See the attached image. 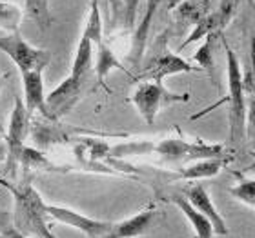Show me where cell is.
Masks as SVG:
<instances>
[{"instance_id": "obj_1", "label": "cell", "mask_w": 255, "mask_h": 238, "mask_svg": "<svg viewBox=\"0 0 255 238\" xmlns=\"http://www.w3.org/2000/svg\"><path fill=\"white\" fill-rule=\"evenodd\" d=\"M0 185L13 195L15 207H13L11 222L18 231L35 238H57L49 229L48 204L42 200L38 191L27 180L20 184H11L7 180L0 178Z\"/></svg>"}, {"instance_id": "obj_2", "label": "cell", "mask_w": 255, "mask_h": 238, "mask_svg": "<svg viewBox=\"0 0 255 238\" xmlns=\"http://www.w3.org/2000/svg\"><path fill=\"white\" fill-rule=\"evenodd\" d=\"M224 51H226V73H228V124H230V144L235 148H241L246 137V91H245V77L237 55L226 38L221 35Z\"/></svg>"}, {"instance_id": "obj_3", "label": "cell", "mask_w": 255, "mask_h": 238, "mask_svg": "<svg viewBox=\"0 0 255 238\" xmlns=\"http://www.w3.org/2000/svg\"><path fill=\"white\" fill-rule=\"evenodd\" d=\"M129 102L135 106L144 122L148 126H153L155 118L162 109L173 106V104L190 102V93H173L162 82L144 80L135 87V91L129 96Z\"/></svg>"}, {"instance_id": "obj_4", "label": "cell", "mask_w": 255, "mask_h": 238, "mask_svg": "<svg viewBox=\"0 0 255 238\" xmlns=\"http://www.w3.org/2000/svg\"><path fill=\"white\" fill-rule=\"evenodd\" d=\"M224 151L223 144H204L202 140L186 142L182 138H164L159 142H149L148 153L159 155L164 162L184 164L202 159H219Z\"/></svg>"}, {"instance_id": "obj_5", "label": "cell", "mask_w": 255, "mask_h": 238, "mask_svg": "<svg viewBox=\"0 0 255 238\" xmlns=\"http://www.w3.org/2000/svg\"><path fill=\"white\" fill-rule=\"evenodd\" d=\"M29 126H31V115L27 113L20 96H16L4 140L5 149H7L5 169H7V175L13 176V178H16V173H18V167H20V159L24 149H26V138L27 133H29Z\"/></svg>"}, {"instance_id": "obj_6", "label": "cell", "mask_w": 255, "mask_h": 238, "mask_svg": "<svg viewBox=\"0 0 255 238\" xmlns=\"http://www.w3.org/2000/svg\"><path fill=\"white\" fill-rule=\"evenodd\" d=\"M168 44V31H164L157 38L153 48V57L149 59V62L144 66L140 79L149 80V82H162L166 77L179 73H191V71H199L201 68L191 66L188 60H184L179 55L171 53L170 49L166 48Z\"/></svg>"}, {"instance_id": "obj_7", "label": "cell", "mask_w": 255, "mask_h": 238, "mask_svg": "<svg viewBox=\"0 0 255 238\" xmlns=\"http://www.w3.org/2000/svg\"><path fill=\"white\" fill-rule=\"evenodd\" d=\"M0 51L9 57L20 73L26 71H44L49 66L51 55L46 49L33 48L20 37V33H7L0 35Z\"/></svg>"}, {"instance_id": "obj_8", "label": "cell", "mask_w": 255, "mask_h": 238, "mask_svg": "<svg viewBox=\"0 0 255 238\" xmlns=\"http://www.w3.org/2000/svg\"><path fill=\"white\" fill-rule=\"evenodd\" d=\"M241 0H219V5L213 7L199 24H197L191 33L188 35V38L182 42L181 49H184L190 44L202 40L206 37H221L223 31L230 26V22L234 20L239 9Z\"/></svg>"}, {"instance_id": "obj_9", "label": "cell", "mask_w": 255, "mask_h": 238, "mask_svg": "<svg viewBox=\"0 0 255 238\" xmlns=\"http://www.w3.org/2000/svg\"><path fill=\"white\" fill-rule=\"evenodd\" d=\"M82 96V80L68 77L51 93L46 95V118L57 122L68 115Z\"/></svg>"}, {"instance_id": "obj_10", "label": "cell", "mask_w": 255, "mask_h": 238, "mask_svg": "<svg viewBox=\"0 0 255 238\" xmlns=\"http://www.w3.org/2000/svg\"><path fill=\"white\" fill-rule=\"evenodd\" d=\"M164 220V213L159 211L157 207H146L142 211H138L137 215H133L129 218H124L121 222H113L112 231L102 238H137L148 235L149 231H153L160 222Z\"/></svg>"}, {"instance_id": "obj_11", "label": "cell", "mask_w": 255, "mask_h": 238, "mask_svg": "<svg viewBox=\"0 0 255 238\" xmlns=\"http://www.w3.org/2000/svg\"><path fill=\"white\" fill-rule=\"evenodd\" d=\"M48 217L53 218L55 222H60L64 226L79 229L80 233H84L88 238H102L112 231L113 222L106 220H97V218L80 215L79 211H73L69 207L60 206H48Z\"/></svg>"}, {"instance_id": "obj_12", "label": "cell", "mask_w": 255, "mask_h": 238, "mask_svg": "<svg viewBox=\"0 0 255 238\" xmlns=\"http://www.w3.org/2000/svg\"><path fill=\"white\" fill-rule=\"evenodd\" d=\"M182 195L186 196L188 202H190L191 206L195 207L197 211L202 213L204 217L210 220L213 228V235H228V226H226V220L223 218V215L217 211V207L213 204L212 196L208 193V189L204 187L202 184H191L190 187L184 189Z\"/></svg>"}, {"instance_id": "obj_13", "label": "cell", "mask_w": 255, "mask_h": 238, "mask_svg": "<svg viewBox=\"0 0 255 238\" xmlns=\"http://www.w3.org/2000/svg\"><path fill=\"white\" fill-rule=\"evenodd\" d=\"M160 5H164V0H146L144 5V13L140 22L137 24L131 38V49H129V62L133 66H140V60L144 59V51H146V42L149 37V29L153 24L155 16L159 13Z\"/></svg>"}, {"instance_id": "obj_14", "label": "cell", "mask_w": 255, "mask_h": 238, "mask_svg": "<svg viewBox=\"0 0 255 238\" xmlns=\"http://www.w3.org/2000/svg\"><path fill=\"white\" fill-rule=\"evenodd\" d=\"M22 79V89H24V106L27 113L38 111L46 118V93H44V82H42V71H26L20 73Z\"/></svg>"}, {"instance_id": "obj_15", "label": "cell", "mask_w": 255, "mask_h": 238, "mask_svg": "<svg viewBox=\"0 0 255 238\" xmlns=\"http://www.w3.org/2000/svg\"><path fill=\"white\" fill-rule=\"evenodd\" d=\"M212 9V0H184L182 4H179L171 11L177 26V33L182 35L188 27L193 29Z\"/></svg>"}, {"instance_id": "obj_16", "label": "cell", "mask_w": 255, "mask_h": 238, "mask_svg": "<svg viewBox=\"0 0 255 238\" xmlns=\"http://www.w3.org/2000/svg\"><path fill=\"white\" fill-rule=\"evenodd\" d=\"M170 200H171V204L177 206V209L186 217V220L190 222L191 228H193L195 238H212L213 237V228H212V224H210V220L191 206L186 196L175 193V195L170 196Z\"/></svg>"}, {"instance_id": "obj_17", "label": "cell", "mask_w": 255, "mask_h": 238, "mask_svg": "<svg viewBox=\"0 0 255 238\" xmlns=\"http://www.w3.org/2000/svg\"><path fill=\"white\" fill-rule=\"evenodd\" d=\"M224 159H202L190 162L184 167H179L177 171V178L182 180H204V178H213L221 173V169L224 167Z\"/></svg>"}, {"instance_id": "obj_18", "label": "cell", "mask_w": 255, "mask_h": 238, "mask_svg": "<svg viewBox=\"0 0 255 238\" xmlns=\"http://www.w3.org/2000/svg\"><path fill=\"white\" fill-rule=\"evenodd\" d=\"M93 48H95V44L91 42L88 37L82 35L79 44H77V51H75V59L73 64H71V73H69V77L82 80L86 75L90 73L91 64H93Z\"/></svg>"}, {"instance_id": "obj_19", "label": "cell", "mask_w": 255, "mask_h": 238, "mask_svg": "<svg viewBox=\"0 0 255 238\" xmlns=\"http://www.w3.org/2000/svg\"><path fill=\"white\" fill-rule=\"evenodd\" d=\"M113 69H124V66L121 64V60L115 57L113 49L108 46L106 42H101L97 46V64H95V71H97V79H99V84L104 85V80Z\"/></svg>"}, {"instance_id": "obj_20", "label": "cell", "mask_w": 255, "mask_h": 238, "mask_svg": "<svg viewBox=\"0 0 255 238\" xmlns=\"http://www.w3.org/2000/svg\"><path fill=\"white\" fill-rule=\"evenodd\" d=\"M84 37H88L91 42L99 46L104 42V26H102V15H101V4L99 0H90V13L86 18Z\"/></svg>"}, {"instance_id": "obj_21", "label": "cell", "mask_w": 255, "mask_h": 238, "mask_svg": "<svg viewBox=\"0 0 255 238\" xmlns=\"http://www.w3.org/2000/svg\"><path fill=\"white\" fill-rule=\"evenodd\" d=\"M24 5H26L27 16L37 24L40 31H46L51 27L53 15L49 9V0H24Z\"/></svg>"}, {"instance_id": "obj_22", "label": "cell", "mask_w": 255, "mask_h": 238, "mask_svg": "<svg viewBox=\"0 0 255 238\" xmlns=\"http://www.w3.org/2000/svg\"><path fill=\"white\" fill-rule=\"evenodd\" d=\"M221 37H206L204 38V42L199 49H197V53L193 55V60H195L201 69H206L208 73H210V79L215 82V60H213V55H215V42H217Z\"/></svg>"}, {"instance_id": "obj_23", "label": "cell", "mask_w": 255, "mask_h": 238, "mask_svg": "<svg viewBox=\"0 0 255 238\" xmlns=\"http://www.w3.org/2000/svg\"><path fill=\"white\" fill-rule=\"evenodd\" d=\"M22 20V11L16 4L11 2H0V27L7 33L18 31Z\"/></svg>"}, {"instance_id": "obj_24", "label": "cell", "mask_w": 255, "mask_h": 238, "mask_svg": "<svg viewBox=\"0 0 255 238\" xmlns=\"http://www.w3.org/2000/svg\"><path fill=\"white\" fill-rule=\"evenodd\" d=\"M245 91H248V100H246V135L250 140L252 148L255 151V82L246 84L245 82Z\"/></svg>"}, {"instance_id": "obj_25", "label": "cell", "mask_w": 255, "mask_h": 238, "mask_svg": "<svg viewBox=\"0 0 255 238\" xmlns=\"http://www.w3.org/2000/svg\"><path fill=\"white\" fill-rule=\"evenodd\" d=\"M230 193L255 211V178H243L239 184L230 189Z\"/></svg>"}, {"instance_id": "obj_26", "label": "cell", "mask_w": 255, "mask_h": 238, "mask_svg": "<svg viewBox=\"0 0 255 238\" xmlns=\"http://www.w3.org/2000/svg\"><path fill=\"white\" fill-rule=\"evenodd\" d=\"M0 235L4 238H31V237H27V235H24L22 231H18V229L13 226L11 215L5 211H0Z\"/></svg>"}, {"instance_id": "obj_27", "label": "cell", "mask_w": 255, "mask_h": 238, "mask_svg": "<svg viewBox=\"0 0 255 238\" xmlns=\"http://www.w3.org/2000/svg\"><path fill=\"white\" fill-rule=\"evenodd\" d=\"M108 4L112 7V18H113V24L119 20V16L123 13V0H108Z\"/></svg>"}, {"instance_id": "obj_28", "label": "cell", "mask_w": 255, "mask_h": 238, "mask_svg": "<svg viewBox=\"0 0 255 238\" xmlns=\"http://www.w3.org/2000/svg\"><path fill=\"white\" fill-rule=\"evenodd\" d=\"M184 0H164V7L168 11H173L179 4H182Z\"/></svg>"}, {"instance_id": "obj_29", "label": "cell", "mask_w": 255, "mask_h": 238, "mask_svg": "<svg viewBox=\"0 0 255 238\" xmlns=\"http://www.w3.org/2000/svg\"><path fill=\"white\" fill-rule=\"evenodd\" d=\"M5 157H7V149H5V144L0 142V164L5 162Z\"/></svg>"}]
</instances>
